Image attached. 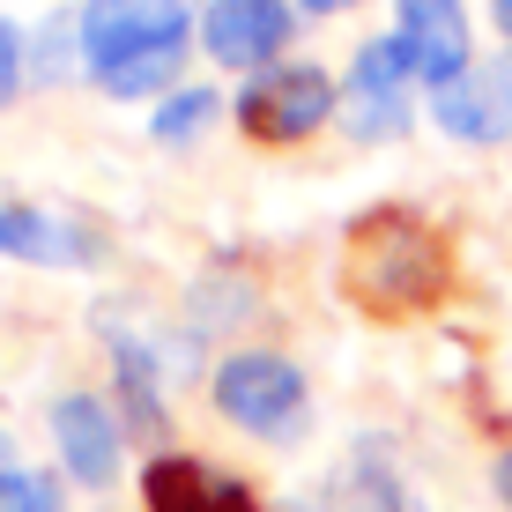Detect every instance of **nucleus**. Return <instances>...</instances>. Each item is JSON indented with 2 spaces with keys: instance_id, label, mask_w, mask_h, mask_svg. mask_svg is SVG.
<instances>
[{
  "instance_id": "nucleus-18",
  "label": "nucleus",
  "mask_w": 512,
  "mask_h": 512,
  "mask_svg": "<svg viewBox=\"0 0 512 512\" xmlns=\"http://www.w3.org/2000/svg\"><path fill=\"white\" fill-rule=\"evenodd\" d=\"M490 15H498V30L512 38V0H490Z\"/></svg>"
},
{
  "instance_id": "nucleus-12",
  "label": "nucleus",
  "mask_w": 512,
  "mask_h": 512,
  "mask_svg": "<svg viewBox=\"0 0 512 512\" xmlns=\"http://www.w3.org/2000/svg\"><path fill=\"white\" fill-rule=\"evenodd\" d=\"M208 119H216V90H171V97L149 112V134L164 141V149H179V141H193Z\"/></svg>"
},
{
  "instance_id": "nucleus-13",
  "label": "nucleus",
  "mask_w": 512,
  "mask_h": 512,
  "mask_svg": "<svg viewBox=\"0 0 512 512\" xmlns=\"http://www.w3.org/2000/svg\"><path fill=\"white\" fill-rule=\"evenodd\" d=\"M0 512H67V505H60V490H52L45 468H23L0 446Z\"/></svg>"
},
{
  "instance_id": "nucleus-5",
  "label": "nucleus",
  "mask_w": 512,
  "mask_h": 512,
  "mask_svg": "<svg viewBox=\"0 0 512 512\" xmlns=\"http://www.w3.org/2000/svg\"><path fill=\"white\" fill-rule=\"evenodd\" d=\"M409 75H416L409 45H401V38H372L357 52V67H349V82H342V127L357 141L409 134V90H401Z\"/></svg>"
},
{
  "instance_id": "nucleus-6",
  "label": "nucleus",
  "mask_w": 512,
  "mask_h": 512,
  "mask_svg": "<svg viewBox=\"0 0 512 512\" xmlns=\"http://www.w3.org/2000/svg\"><path fill=\"white\" fill-rule=\"evenodd\" d=\"M201 45L216 67H260L268 75V60L290 45V0H208Z\"/></svg>"
},
{
  "instance_id": "nucleus-15",
  "label": "nucleus",
  "mask_w": 512,
  "mask_h": 512,
  "mask_svg": "<svg viewBox=\"0 0 512 512\" xmlns=\"http://www.w3.org/2000/svg\"><path fill=\"white\" fill-rule=\"evenodd\" d=\"M23 90V38H15V23H0V104Z\"/></svg>"
},
{
  "instance_id": "nucleus-16",
  "label": "nucleus",
  "mask_w": 512,
  "mask_h": 512,
  "mask_svg": "<svg viewBox=\"0 0 512 512\" xmlns=\"http://www.w3.org/2000/svg\"><path fill=\"white\" fill-rule=\"evenodd\" d=\"M490 483H498V498L512 505V453H498V468H490Z\"/></svg>"
},
{
  "instance_id": "nucleus-17",
  "label": "nucleus",
  "mask_w": 512,
  "mask_h": 512,
  "mask_svg": "<svg viewBox=\"0 0 512 512\" xmlns=\"http://www.w3.org/2000/svg\"><path fill=\"white\" fill-rule=\"evenodd\" d=\"M297 8H312V15H342V8H357V0H297Z\"/></svg>"
},
{
  "instance_id": "nucleus-4",
  "label": "nucleus",
  "mask_w": 512,
  "mask_h": 512,
  "mask_svg": "<svg viewBox=\"0 0 512 512\" xmlns=\"http://www.w3.org/2000/svg\"><path fill=\"white\" fill-rule=\"evenodd\" d=\"M327 112H342V82H327V67H268L238 90V127L260 149H290L320 134Z\"/></svg>"
},
{
  "instance_id": "nucleus-1",
  "label": "nucleus",
  "mask_w": 512,
  "mask_h": 512,
  "mask_svg": "<svg viewBox=\"0 0 512 512\" xmlns=\"http://www.w3.org/2000/svg\"><path fill=\"white\" fill-rule=\"evenodd\" d=\"M453 290V238L438 231L423 208L379 201L364 216H349L342 231V297L379 327L423 320Z\"/></svg>"
},
{
  "instance_id": "nucleus-14",
  "label": "nucleus",
  "mask_w": 512,
  "mask_h": 512,
  "mask_svg": "<svg viewBox=\"0 0 512 512\" xmlns=\"http://www.w3.org/2000/svg\"><path fill=\"white\" fill-rule=\"evenodd\" d=\"M119 379H127L134 423H141V431H164V401H156V379H149V364H141L134 342H119Z\"/></svg>"
},
{
  "instance_id": "nucleus-3",
  "label": "nucleus",
  "mask_w": 512,
  "mask_h": 512,
  "mask_svg": "<svg viewBox=\"0 0 512 512\" xmlns=\"http://www.w3.org/2000/svg\"><path fill=\"white\" fill-rule=\"evenodd\" d=\"M216 409L253 438H290L305 423V372L275 349H238V357L216 364Z\"/></svg>"
},
{
  "instance_id": "nucleus-8",
  "label": "nucleus",
  "mask_w": 512,
  "mask_h": 512,
  "mask_svg": "<svg viewBox=\"0 0 512 512\" xmlns=\"http://www.w3.org/2000/svg\"><path fill=\"white\" fill-rule=\"evenodd\" d=\"M141 505L149 512H260V498L238 475L201 468L193 453H156V461L141 468Z\"/></svg>"
},
{
  "instance_id": "nucleus-11",
  "label": "nucleus",
  "mask_w": 512,
  "mask_h": 512,
  "mask_svg": "<svg viewBox=\"0 0 512 512\" xmlns=\"http://www.w3.org/2000/svg\"><path fill=\"white\" fill-rule=\"evenodd\" d=\"M0 253H15V260H75L82 238H67L45 208H0Z\"/></svg>"
},
{
  "instance_id": "nucleus-2",
  "label": "nucleus",
  "mask_w": 512,
  "mask_h": 512,
  "mask_svg": "<svg viewBox=\"0 0 512 512\" xmlns=\"http://www.w3.org/2000/svg\"><path fill=\"white\" fill-rule=\"evenodd\" d=\"M186 30H201L186 0H90L82 8V60H90L97 90L149 97L179 75Z\"/></svg>"
},
{
  "instance_id": "nucleus-7",
  "label": "nucleus",
  "mask_w": 512,
  "mask_h": 512,
  "mask_svg": "<svg viewBox=\"0 0 512 512\" xmlns=\"http://www.w3.org/2000/svg\"><path fill=\"white\" fill-rule=\"evenodd\" d=\"M394 38L409 45V67L431 90L468 75V8L461 0H394Z\"/></svg>"
},
{
  "instance_id": "nucleus-10",
  "label": "nucleus",
  "mask_w": 512,
  "mask_h": 512,
  "mask_svg": "<svg viewBox=\"0 0 512 512\" xmlns=\"http://www.w3.org/2000/svg\"><path fill=\"white\" fill-rule=\"evenodd\" d=\"M52 438H60V461L75 483L104 490L119 475V431H112V409L97 394H60L52 401Z\"/></svg>"
},
{
  "instance_id": "nucleus-9",
  "label": "nucleus",
  "mask_w": 512,
  "mask_h": 512,
  "mask_svg": "<svg viewBox=\"0 0 512 512\" xmlns=\"http://www.w3.org/2000/svg\"><path fill=\"white\" fill-rule=\"evenodd\" d=\"M431 112L453 141H505L512 134V60L468 67L461 82H446L431 97Z\"/></svg>"
}]
</instances>
